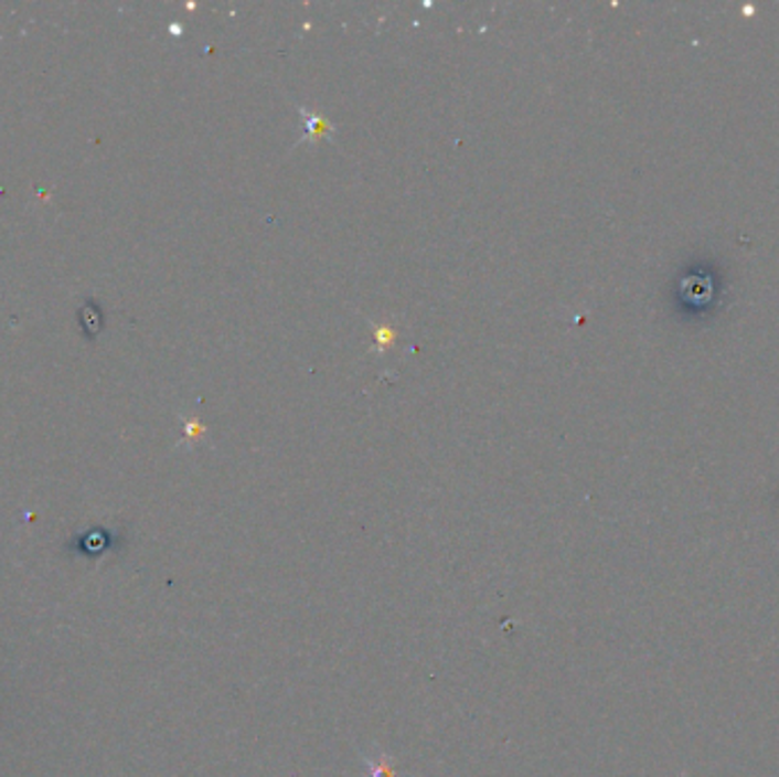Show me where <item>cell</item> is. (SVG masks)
I'll return each mask as SVG.
<instances>
[{
    "label": "cell",
    "mask_w": 779,
    "mask_h": 777,
    "mask_svg": "<svg viewBox=\"0 0 779 777\" xmlns=\"http://www.w3.org/2000/svg\"><path fill=\"white\" fill-rule=\"evenodd\" d=\"M365 777H399L395 757H390L383 748L372 746V753L363 755Z\"/></svg>",
    "instance_id": "6da1fadb"
}]
</instances>
